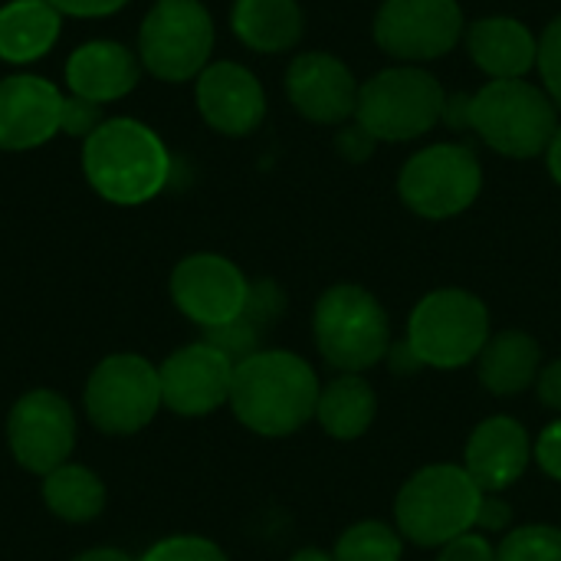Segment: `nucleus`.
Instances as JSON below:
<instances>
[{"label": "nucleus", "instance_id": "ea45409f", "mask_svg": "<svg viewBox=\"0 0 561 561\" xmlns=\"http://www.w3.org/2000/svg\"><path fill=\"white\" fill-rule=\"evenodd\" d=\"M546 154H549V171H552V178L561 184V125L556 128V135H552Z\"/></svg>", "mask_w": 561, "mask_h": 561}, {"label": "nucleus", "instance_id": "e433bc0d", "mask_svg": "<svg viewBox=\"0 0 561 561\" xmlns=\"http://www.w3.org/2000/svg\"><path fill=\"white\" fill-rule=\"evenodd\" d=\"M385 362H388V365H391V371H394V375H401V378H411V375H417V371L424 368V362L414 355V348L408 345V339H404V342H398V345H391Z\"/></svg>", "mask_w": 561, "mask_h": 561}, {"label": "nucleus", "instance_id": "5701e85b", "mask_svg": "<svg viewBox=\"0 0 561 561\" xmlns=\"http://www.w3.org/2000/svg\"><path fill=\"white\" fill-rule=\"evenodd\" d=\"M378 417V394L362 375L332 378L316 408V421L335 440H358Z\"/></svg>", "mask_w": 561, "mask_h": 561}, {"label": "nucleus", "instance_id": "a878e982", "mask_svg": "<svg viewBox=\"0 0 561 561\" xmlns=\"http://www.w3.org/2000/svg\"><path fill=\"white\" fill-rule=\"evenodd\" d=\"M404 536L378 519H365L348 526L335 542V561H401Z\"/></svg>", "mask_w": 561, "mask_h": 561}, {"label": "nucleus", "instance_id": "0eeeda50", "mask_svg": "<svg viewBox=\"0 0 561 561\" xmlns=\"http://www.w3.org/2000/svg\"><path fill=\"white\" fill-rule=\"evenodd\" d=\"M82 404L95 431L108 437H131L164 408L158 368L135 352L108 355L92 368Z\"/></svg>", "mask_w": 561, "mask_h": 561}, {"label": "nucleus", "instance_id": "20e7f679", "mask_svg": "<svg viewBox=\"0 0 561 561\" xmlns=\"http://www.w3.org/2000/svg\"><path fill=\"white\" fill-rule=\"evenodd\" d=\"M483 490L457 463H431L417 470L394 500V529L421 546L444 549L463 533L477 529Z\"/></svg>", "mask_w": 561, "mask_h": 561}, {"label": "nucleus", "instance_id": "f3484780", "mask_svg": "<svg viewBox=\"0 0 561 561\" xmlns=\"http://www.w3.org/2000/svg\"><path fill=\"white\" fill-rule=\"evenodd\" d=\"M197 108L220 135H250L266 115L260 79L240 62H214L197 76Z\"/></svg>", "mask_w": 561, "mask_h": 561}, {"label": "nucleus", "instance_id": "ddd939ff", "mask_svg": "<svg viewBox=\"0 0 561 561\" xmlns=\"http://www.w3.org/2000/svg\"><path fill=\"white\" fill-rule=\"evenodd\" d=\"M171 299L191 322L204 329L227 325L243 316L250 283L237 263L217 253L184 256L171 273Z\"/></svg>", "mask_w": 561, "mask_h": 561}, {"label": "nucleus", "instance_id": "c85d7f7f", "mask_svg": "<svg viewBox=\"0 0 561 561\" xmlns=\"http://www.w3.org/2000/svg\"><path fill=\"white\" fill-rule=\"evenodd\" d=\"M138 561H230L227 552L204 536H168Z\"/></svg>", "mask_w": 561, "mask_h": 561}, {"label": "nucleus", "instance_id": "c756f323", "mask_svg": "<svg viewBox=\"0 0 561 561\" xmlns=\"http://www.w3.org/2000/svg\"><path fill=\"white\" fill-rule=\"evenodd\" d=\"M99 125H102V112H99L95 102L79 99V95L62 99V118H59V131H62V135L89 138Z\"/></svg>", "mask_w": 561, "mask_h": 561}, {"label": "nucleus", "instance_id": "f257e3e1", "mask_svg": "<svg viewBox=\"0 0 561 561\" xmlns=\"http://www.w3.org/2000/svg\"><path fill=\"white\" fill-rule=\"evenodd\" d=\"M319 394V375L306 358L286 348H260L233 368L230 408L247 431L289 437L316 417Z\"/></svg>", "mask_w": 561, "mask_h": 561}, {"label": "nucleus", "instance_id": "dca6fc26", "mask_svg": "<svg viewBox=\"0 0 561 561\" xmlns=\"http://www.w3.org/2000/svg\"><path fill=\"white\" fill-rule=\"evenodd\" d=\"M286 92L296 112L319 125H339L358 108V82L348 66L329 53H302L286 72Z\"/></svg>", "mask_w": 561, "mask_h": 561}, {"label": "nucleus", "instance_id": "7ed1b4c3", "mask_svg": "<svg viewBox=\"0 0 561 561\" xmlns=\"http://www.w3.org/2000/svg\"><path fill=\"white\" fill-rule=\"evenodd\" d=\"M82 171L92 191L118 207H138L161 194L171 174L164 141L138 118H108L82 145Z\"/></svg>", "mask_w": 561, "mask_h": 561}, {"label": "nucleus", "instance_id": "473e14b6", "mask_svg": "<svg viewBox=\"0 0 561 561\" xmlns=\"http://www.w3.org/2000/svg\"><path fill=\"white\" fill-rule=\"evenodd\" d=\"M533 457H536V463H539L552 480H561V421L549 424V427L539 434V440H536V447H533Z\"/></svg>", "mask_w": 561, "mask_h": 561}, {"label": "nucleus", "instance_id": "2f4dec72", "mask_svg": "<svg viewBox=\"0 0 561 561\" xmlns=\"http://www.w3.org/2000/svg\"><path fill=\"white\" fill-rule=\"evenodd\" d=\"M437 561H496V546L483 533H463L440 549Z\"/></svg>", "mask_w": 561, "mask_h": 561}, {"label": "nucleus", "instance_id": "f8f14e48", "mask_svg": "<svg viewBox=\"0 0 561 561\" xmlns=\"http://www.w3.org/2000/svg\"><path fill=\"white\" fill-rule=\"evenodd\" d=\"M463 13L457 0H385L375 39L394 59H437L457 46Z\"/></svg>", "mask_w": 561, "mask_h": 561}, {"label": "nucleus", "instance_id": "39448f33", "mask_svg": "<svg viewBox=\"0 0 561 561\" xmlns=\"http://www.w3.org/2000/svg\"><path fill=\"white\" fill-rule=\"evenodd\" d=\"M319 355L342 375H362L388 358L391 322L385 306L355 283L325 289L312 312Z\"/></svg>", "mask_w": 561, "mask_h": 561}, {"label": "nucleus", "instance_id": "f704fd0d", "mask_svg": "<svg viewBox=\"0 0 561 561\" xmlns=\"http://www.w3.org/2000/svg\"><path fill=\"white\" fill-rule=\"evenodd\" d=\"M53 3L59 13H69V16H108V13H118L128 0H46Z\"/></svg>", "mask_w": 561, "mask_h": 561}, {"label": "nucleus", "instance_id": "b1692460", "mask_svg": "<svg viewBox=\"0 0 561 561\" xmlns=\"http://www.w3.org/2000/svg\"><path fill=\"white\" fill-rule=\"evenodd\" d=\"M233 33L256 53L293 49L302 36V10L296 0H237Z\"/></svg>", "mask_w": 561, "mask_h": 561}, {"label": "nucleus", "instance_id": "423d86ee", "mask_svg": "<svg viewBox=\"0 0 561 561\" xmlns=\"http://www.w3.org/2000/svg\"><path fill=\"white\" fill-rule=\"evenodd\" d=\"M490 342V309L467 289L427 293L408 322V345L424 368H463Z\"/></svg>", "mask_w": 561, "mask_h": 561}, {"label": "nucleus", "instance_id": "1a4fd4ad", "mask_svg": "<svg viewBox=\"0 0 561 561\" xmlns=\"http://www.w3.org/2000/svg\"><path fill=\"white\" fill-rule=\"evenodd\" d=\"M210 49L214 20L197 0H158L138 30L141 66L164 82L201 76L207 69Z\"/></svg>", "mask_w": 561, "mask_h": 561}, {"label": "nucleus", "instance_id": "a211bd4d", "mask_svg": "<svg viewBox=\"0 0 561 561\" xmlns=\"http://www.w3.org/2000/svg\"><path fill=\"white\" fill-rule=\"evenodd\" d=\"M463 457V470L483 493H503L526 477L533 463V437L516 417L496 414L473 427Z\"/></svg>", "mask_w": 561, "mask_h": 561}, {"label": "nucleus", "instance_id": "2eb2a0df", "mask_svg": "<svg viewBox=\"0 0 561 561\" xmlns=\"http://www.w3.org/2000/svg\"><path fill=\"white\" fill-rule=\"evenodd\" d=\"M62 92L39 76L0 79V151H30L59 135Z\"/></svg>", "mask_w": 561, "mask_h": 561}, {"label": "nucleus", "instance_id": "4be33fe9", "mask_svg": "<svg viewBox=\"0 0 561 561\" xmlns=\"http://www.w3.org/2000/svg\"><path fill=\"white\" fill-rule=\"evenodd\" d=\"M62 13L46 0H10L0 7V59L33 62L59 39Z\"/></svg>", "mask_w": 561, "mask_h": 561}, {"label": "nucleus", "instance_id": "393cba45", "mask_svg": "<svg viewBox=\"0 0 561 561\" xmlns=\"http://www.w3.org/2000/svg\"><path fill=\"white\" fill-rule=\"evenodd\" d=\"M43 503L56 519L82 526L102 516L105 483L82 463H62L43 477Z\"/></svg>", "mask_w": 561, "mask_h": 561}, {"label": "nucleus", "instance_id": "412c9836", "mask_svg": "<svg viewBox=\"0 0 561 561\" xmlns=\"http://www.w3.org/2000/svg\"><path fill=\"white\" fill-rule=\"evenodd\" d=\"M480 385L490 394L510 398L539 381V342L519 329H506L500 335H490V342L480 352Z\"/></svg>", "mask_w": 561, "mask_h": 561}, {"label": "nucleus", "instance_id": "4468645a", "mask_svg": "<svg viewBox=\"0 0 561 561\" xmlns=\"http://www.w3.org/2000/svg\"><path fill=\"white\" fill-rule=\"evenodd\" d=\"M233 362L210 342H194L171 352L161 368V404L181 417H204L230 404Z\"/></svg>", "mask_w": 561, "mask_h": 561}, {"label": "nucleus", "instance_id": "58836bf2", "mask_svg": "<svg viewBox=\"0 0 561 561\" xmlns=\"http://www.w3.org/2000/svg\"><path fill=\"white\" fill-rule=\"evenodd\" d=\"M72 561H138V559L125 556L122 549H89V552L76 556Z\"/></svg>", "mask_w": 561, "mask_h": 561}, {"label": "nucleus", "instance_id": "6ab92c4d", "mask_svg": "<svg viewBox=\"0 0 561 561\" xmlns=\"http://www.w3.org/2000/svg\"><path fill=\"white\" fill-rule=\"evenodd\" d=\"M141 76V62L115 39L82 43L66 59V85L72 95L89 99L95 105L125 99Z\"/></svg>", "mask_w": 561, "mask_h": 561}, {"label": "nucleus", "instance_id": "72a5a7b5", "mask_svg": "<svg viewBox=\"0 0 561 561\" xmlns=\"http://www.w3.org/2000/svg\"><path fill=\"white\" fill-rule=\"evenodd\" d=\"M513 519V510L500 500V493H483L480 513H477V529L480 533H503Z\"/></svg>", "mask_w": 561, "mask_h": 561}, {"label": "nucleus", "instance_id": "a19ab883", "mask_svg": "<svg viewBox=\"0 0 561 561\" xmlns=\"http://www.w3.org/2000/svg\"><path fill=\"white\" fill-rule=\"evenodd\" d=\"M289 561H335L329 552H322V549H302V552H296Z\"/></svg>", "mask_w": 561, "mask_h": 561}, {"label": "nucleus", "instance_id": "6e6552de", "mask_svg": "<svg viewBox=\"0 0 561 561\" xmlns=\"http://www.w3.org/2000/svg\"><path fill=\"white\" fill-rule=\"evenodd\" d=\"M447 95L424 69H385L358 89V125L378 141H408L444 118Z\"/></svg>", "mask_w": 561, "mask_h": 561}, {"label": "nucleus", "instance_id": "7c9ffc66", "mask_svg": "<svg viewBox=\"0 0 561 561\" xmlns=\"http://www.w3.org/2000/svg\"><path fill=\"white\" fill-rule=\"evenodd\" d=\"M539 69H542V79L552 92V99L561 102V16H556L542 39H539Z\"/></svg>", "mask_w": 561, "mask_h": 561}, {"label": "nucleus", "instance_id": "f03ea898", "mask_svg": "<svg viewBox=\"0 0 561 561\" xmlns=\"http://www.w3.org/2000/svg\"><path fill=\"white\" fill-rule=\"evenodd\" d=\"M444 122L450 128L477 131L506 158H536L549 148L559 128V112L542 89L523 79H493L473 95H450Z\"/></svg>", "mask_w": 561, "mask_h": 561}, {"label": "nucleus", "instance_id": "9b49d317", "mask_svg": "<svg viewBox=\"0 0 561 561\" xmlns=\"http://www.w3.org/2000/svg\"><path fill=\"white\" fill-rule=\"evenodd\" d=\"M7 444L13 460L36 477L53 473L69 463L76 450V414L72 404L49 391L36 388L16 398L7 414Z\"/></svg>", "mask_w": 561, "mask_h": 561}, {"label": "nucleus", "instance_id": "bb28decb", "mask_svg": "<svg viewBox=\"0 0 561 561\" xmlns=\"http://www.w3.org/2000/svg\"><path fill=\"white\" fill-rule=\"evenodd\" d=\"M496 561H561V529L519 526L496 546Z\"/></svg>", "mask_w": 561, "mask_h": 561}, {"label": "nucleus", "instance_id": "aec40b11", "mask_svg": "<svg viewBox=\"0 0 561 561\" xmlns=\"http://www.w3.org/2000/svg\"><path fill=\"white\" fill-rule=\"evenodd\" d=\"M467 43H470L473 62L493 79H519L539 59V46H536L533 33L513 16L477 20L470 26Z\"/></svg>", "mask_w": 561, "mask_h": 561}, {"label": "nucleus", "instance_id": "9d476101", "mask_svg": "<svg viewBox=\"0 0 561 561\" xmlns=\"http://www.w3.org/2000/svg\"><path fill=\"white\" fill-rule=\"evenodd\" d=\"M480 187L483 168L463 145H431L417 151L398 178L401 201L427 220L463 214L480 197Z\"/></svg>", "mask_w": 561, "mask_h": 561}, {"label": "nucleus", "instance_id": "c9c22d12", "mask_svg": "<svg viewBox=\"0 0 561 561\" xmlns=\"http://www.w3.org/2000/svg\"><path fill=\"white\" fill-rule=\"evenodd\" d=\"M536 391H539V401H542L549 411H559L561 414V358L559 362H552L546 371H539Z\"/></svg>", "mask_w": 561, "mask_h": 561}, {"label": "nucleus", "instance_id": "4c0bfd02", "mask_svg": "<svg viewBox=\"0 0 561 561\" xmlns=\"http://www.w3.org/2000/svg\"><path fill=\"white\" fill-rule=\"evenodd\" d=\"M371 145H375V138H371V135H368L362 125H355V128H345V131L339 135V148H342V154H345V158H355V161L368 158Z\"/></svg>", "mask_w": 561, "mask_h": 561}, {"label": "nucleus", "instance_id": "cd10ccee", "mask_svg": "<svg viewBox=\"0 0 561 561\" xmlns=\"http://www.w3.org/2000/svg\"><path fill=\"white\" fill-rule=\"evenodd\" d=\"M204 342H210L214 348H220L233 365L247 362L250 355L260 352V335H263V325H256L250 316H240L227 325H217V329H204Z\"/></svg>", "mask_w": 561, "mask_h": 561}]
</instances>
